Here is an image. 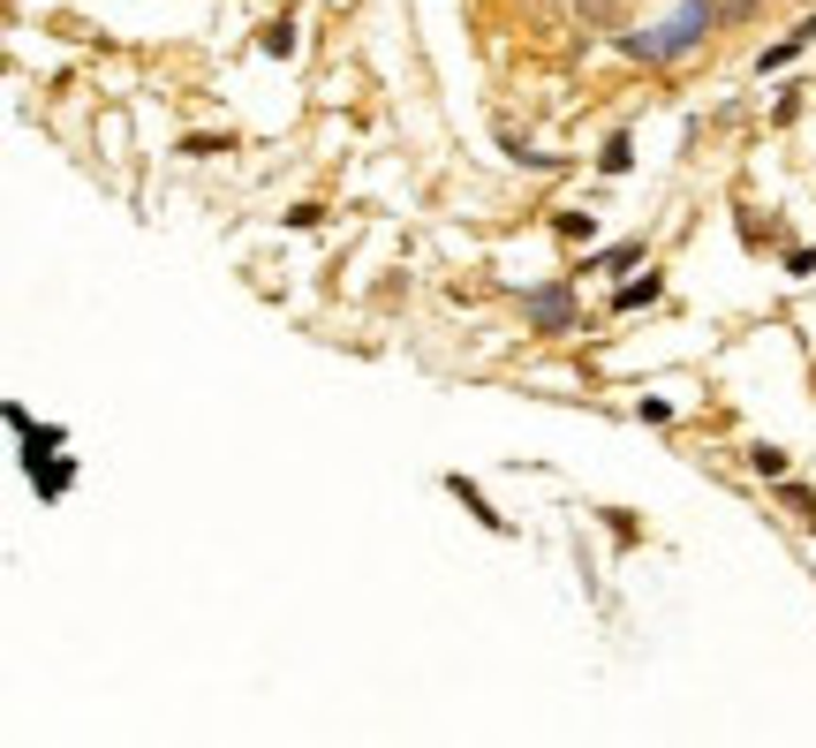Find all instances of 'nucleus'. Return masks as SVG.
<instances>
[{
  "label": "nucleus",
  "instance_id": "f257e3e1",
  "mask_svg": "<svg viewBox=\"0 0 816 748\" xmlns=\"http://www.w3.org/2000/svg\"><path fill=\"white\" fill-rule=\"evenodd\" d=\"M711 15H718L711 0H688V8H680L673 23H657V30H636V38H628V53H643V61H680L688 46H703V38H711Z\"/></svg>",
  "mask_w": 816,
  "mask_h": 748
},
{
  "label": "nucleus",
  "instance_id": "f03ea898",
  "mask_svg": "<svg viewBox=\"0 0 816 748\" xmlns=\"http://www.w3.org/2000/svg\"><path fill=\"white\" fill-rule=\"evenodd\" d=\"M522 317H529L537 333H575V288H537V296H522Z\"/></svg>",
  "mask_w": 816,
  "mask_h": 748
},
{
  "label": "nucleus",
  "instance_id": "7ed1b4c3",
  "mask_svg": "<svg viewBox=\"0 0 816 748\" xmlns=\"http://www.w3.org/2000/svg\"><path fill=\"white\" fill-rule=\"evenodd\" d=\"M23 476H30L38 499H61V491L76 484V461H61V453H23Z\"/></svg>",
  "mask_w": 816,
  "mask_h": 748
},
{
  "label": "nucleus",
  "instance_id": "20e7f679",
  "mask_svg": "<svg viewBox=\"0 0 816 748\" xmlns=\"http://www.w3.org/2000/svg\"><path fill=\"white\" fill-rule=\"evenodd\" d=\"M447 491H454V499H462V507H469V514H477V522H485V529H506V514H491V507H485V491H477V484H469V476H462V469H454V476H447Z\"/></svg>",
  "mask_w": 816,
  "mask_h": 748
},
{
  "label": "nucleus",
  "instance_id": "39448f33",
  "mask_svg": "<svg viewBox=\"0 0 816 748\" xmlns=\"http://www.w3.org/2000/svg\"><path fill=\"white\" fill-rule=\"evenodd\" d=\"M15 439H23V453H61V439H68V432H61V424H23Z\"/></svg>",
  "mask_w": 816,
  "mask_h": 748
},
{
  "label": "nucleus",
  "instance_id": "423d86ee",
  "mask_svg": "<svg viewBox=\"0 0 816 748\" xmlns=\"http://www.w3.org/2000/svg\"><path fill=\"white\" fill-rule=\"evenodd\" d=\"M657 288H665V280H657V273H643V280H628V288L613 296V310H643V302H657Z\"/></svg>",
  "mask_w": 816,
  "mask_h": 748
},
{
  "label": "nucleus",
  "instance_id": "0eeeda50",
  "mask_svg": "<svg viewBox=\"0 0 816 748\" xmlns=\"http://www.w3.org/2000/svg\"><path fill=\"white\" fill-rule=\"evenodd\" d=\"M643 258V242H620V250H605V258H590L582 273H620V265H636Z\"/></svg>",
  "mask_w": 816,
  "mask_h": 748
},
{
  "label": "nucleus",
  "instance_id": "6e6552de",
  "mask_svg": "<svg viewBox=\"0 0 816 748\" xmlns=\"http://www.w3.org/2000/svg\"><path fill=\"white\" fill-rule=\"evenodd\" d=\"M749 469L756 476H787V447H749Z\"/></svg>",
  "mask_w": 816,
  "mask_h": 748
},
{
  "label": "nucleus",
  "instance_id": "1a4fd4ad",
  "mask_svg": "<svg viewBox=\"0 0 816 748\" xmlns=\"http://www.w3.org/2000/svg\"><path fill=\"white\" fill-rule=\"evenodd\" d=\"M258 46H265V53H296V23H273Z\"/></svg>",
  "mask_w": 816,
  "mask_h": 748
},
{
  "label": "nucleus",
  "instance_id": "9d476101",
  "mask_svg": "<svg viewBox=\"0 0 816 748\" xmlns=\"http://www.w3.org/2000/svg\"><path fill=\"white\" fill-rule=\"evenodd\" d=\"M628 159H636V145H628V137H613V145H605V174H628Z\"/></svg>",
  "mask_w": 816,
  "mask_h": 748
},
{
  "label": "nucleus",
  "instance_id": "9b49d317",
  "mask_svg": "<svg viewBox=\"0 0 816 748\" xmlns=\"http://www.w3.org/2000/svg\"><path fill=\"white\" fill-rule=\"evenodd\" d=\"M552 227H560V235H567V242H582V235H590V212H560V220H552Z\"/></svg>",
  "mask_w": 816,
  "mask_h": 748
}]
</instances>
